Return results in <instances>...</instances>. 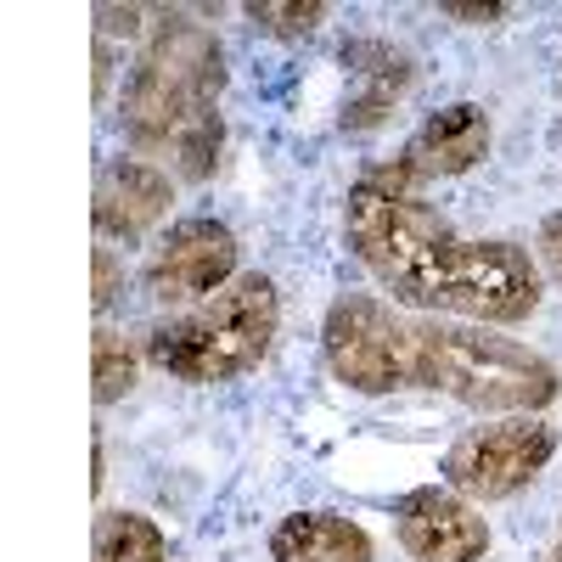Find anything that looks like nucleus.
Wrapping results in <instances>:
<instances>
[{"label": "nucleus", "mask_w": 562, "mask_h": 562, "mask_svg": "<svg viewBox=\"0 0 562 562\" xmlns=\"http://www.w3.org/2000/svg\"><path fill=\"white\" fill-rule=\"evenodd\" d=\"M119 293H124V265H119L113 248H97L90 254V310L108 315L119 304Z\"/></svg>", "instance_id": "dca6fc26"}, {"label": "nucleus", "mask_w": 562, "mask_h": 562, "mask_svg": "<svg viewBox=\"0 0 562 562\" xmlns=\"http://www.w3.org/2000/svg\"><path fill=\"white\" fill-rule=\"evenodd\" d=\"M535 265H540L546 281H557V288H562V209L546 214L540 231H535Z\"/></svg>", "instance_id": "f3484780"}, {"label": "nucleus", "mask_w": 562, "mask_h": 562, "mask_svg": "<svg viewBox=\"0 0 562 562\" xmlns=\"http://www.w3.org/2000/svg\"><path fill=\"white\" fill-rule=\"evenodd\" d=\"M557 456V428L546 416H490L479 428L450 439L439 473L473 506H495L524 495Z\"/></svg>", "instance_id": "39448f33"}, {"label": "nucleus", "mask_w": 562, "mask_h": 562, "mask_svg": "<svg viewBox=\"0 0 562 562\" xmlns=\"http://www.w3.org/2000/svg\"><path fill=\"white\" fill-rule=\"evenodd\" d=\"M90 18H97V40H130V34H140V23H147L153 12L147 7H97V12H90Z\"/></svg>", "instance_id": "a211bd4d"}, {"label": "nucleus", "mask_w": 562, "mask_h": 562, "mask_svg": "<svg viewBox=\"0 0 562 562\" xmlns=\"http://www.w3.org/2000/svg\"><path fill=\"white\" fill-rule=\"evenodd\" d=\"M551 562H562V524H557V546H551Z\"/></svg>", "instance_id": "4be33fe9"}, {"label": "nucleus", "mask_w": 562, "mask_h": 562, "mask_svg": "<svg viewBox=\"0 0 562 562\" xmlns=\"http://www.w3.org/2000/svg\"><path fill=\"white\" fill-rule=\"evenodd\" d=\"M276 333H281L276 281L259 276V270H243L225 293H214L198 310L153 326L147 333V366L175 378V383H192V389L237 383L270 360Z\"/></svg>", "instance_id": "20e7f679"}, {"label": "nucleus", "mask_w": 562, "mask_h": 562, "mask_svg": "<svg viewBox=\"0 0 562 562\" xmlns=\"http://www.w3.org/2000/svg\"><path fill=\"white\" fill-rule=\"evenodd\" d=\"M225 90V45L198 12H158L147 45L119 90V135L130 153H175V140L220 113Z\"/></svg>", "instance_id": "7ed1b4c3"}, {"label": "nucleus", "mask_w": 562, "mask_h": 562, "mask_svg": "<svg viewBox=\"0 0 562 562\" xmlns=\"http://www.w3.org/2000/svg\"><path fill=\"white\" fill-rule=\"evenodd\" d=\"M326 371L349 394H439L479 416H540L562 394V371L501 326L416 315L383 293H338L321 315Z\"/></svg>", "instance_id": "f03ea898"}, {"label": "nucleus", "mask_w": 562, "mask_h": 562, "mask_svg": "<svg viewBox=\"0 0 562 562\" xmlns=\"http://www.w3.org/2000/svg\"><path fill=\"white\" fill-rule=\"evenodd\" d=\"M270 562H378V546L344 512H288L270 529Z\"/></svg>", "instance_id": "9b49d317"}, {"label": "nucleus", "mask_w": 562, "mask_h": 562, "mask_svg": "<svg viewBox=\"0 0 562 562\" xmlns=\"http://www.w3.org/2000/svg\"><path fill=\"white\" fill-rule=\"evenodd\" d=\"M175 203V175L147 158H113L97 175L90 192V225L102 248H140L153 231L169 220Z\"/></svg>", "instance_id": "6e6552de"}, {"label": "nucleus", "mask_w": 562, "mask_h": 562, "mask_svg": "<svg viewBox=\"0 0 562 562\" xmlns=\"http://www.w3.org/2000/svg\"><path fill=\"white\" fill-rule=\"evenodd\" d=\"M243 276V243L237 231L214 214H186L175 220L158 248L140 265V288L153 304L175 310V304H203L214 293H225Z\"/></svg>", "instance_id": "423d86ee"}, {"label": "nucleus", "mask_w": 562, "mask_h": 562, "mask_svg": "<svg viewBox=\"0 0 562 562\" xmlns=\"http://www.w3.org/2000/svg\"><path fill=\"white\" fill-rule=\"evenodd\" d=\"M490 140H495V124L479 102H450L439 113L422 119V130L405 140V164L422 175V180H450V175H467L490 158Z\"/></svg>", "instance_id": "1a4fd4ad"}, {"label": "nucleus", "mask_w": 562, "mask_h": 562, "mask_svg": "<svg viewBox=\"0 0 562 562\" xmlns=\"http://www.w3.org/2000/svg\"><path fill=\"white\" fill-rule=\"evenodd\" d=\"M135 371H140V355L113 326H97V338H90V394H97V405H119L135 389Z\"/></svg>", "instance_id": "ddd939ff"}, {"label": "nucleus", "mask_w": 562, "mask_h": 562, "mask_svg": "<svg viewBox=\"0 0 562 562\" xmlns=\"http://www.w3.org/2000/svg\"><path fill=\"white\" fill-rule=\"evenodd\" d=\"M344 68L355 74V90H349V102H344V130L349 135H366V130H378L389 113H394V102L411 90V79H416V68H411V57L405 52H394L389 40H344Z\"/></svg>", "instance_id": "9d476101"}, {"label": "nucleus", "mask_w": 562, "mask_h": 562, "mask_svg": "<svg viewBox=\"0 0 562 562\" xmlns=\"http://www.w3.org/2000/svg\"><path fill=\"white\" fill-rule=\"evenodd\" d=\"M445 18H456V23H501L506 18V7H445Z\"/></svg>", "instance_id": "aec40b11"}, {"label": "nucleus", "mask_w": 562, "mask_h": 562, "mask_svg": "<svg viewBox=\"0 0 562 562\" xmlns=\"http://www.w3.org/2000/svg\"><path fill=\"white\" fill-rule=\"evenodd\" d=\"M220 153H225V119L220 113H209L203 124H192L180 140H175V175L180 180H209L214 175V164H220Z\"/></svg>", "instance_id": "2eb2a0df"}, {"label": "nucleus", "mask_w": 562, "mask_h": 562, "mask_svg": "<svg viewBox=\"0 0 562 562\" xmlns=\"http://www.w3.org/2000/svg\"><path fill=\"white\" fill-rule=\"evenodd\" d=\"M394 540L405 546L411 562H484L490 557V524L450 484L405 490L394 501Z\"/></svg>", "instance_id": "0eeeda50"}, {"label": "nucleus", "mask_w": 562, "mask_h": 562, "mask_svg": "<svg viewBox=\"0 0 562 562\" xmlns=\"http://www.w3.org/2000/svg\"><path fill=\"white\" fill-rule=\"evenodd\" d=\"M102 484H108V450H102V434H90V490L102 495Z\"/></svg>", "instance_id": "412c9836"}, {"label": "nucleus", "mask_w": 562, "mask_h": 562, "mask_svg": "<svg viewBox=\"0 0 562 562\" xmlns=\"http://www.w3.org/2000/svg\"><path fill=\"white\" fill-rule=\"evenodd\" d=\"M243 18H248L259 34L304 40V34H315L326 18H333V7H326V0H254V7H243Z\"/></svg>", "instance_id": "4468645a"}, {"label": "nucleus", "mask_w": 562, "mask_h": 562, "mask_svg": "<svg viewBox=\"0 0 562 562\" xmlns=\"http://www.w3.org/2000/svg\"><path fill=\"white\" fill-rule=\"evenodd\" d=\"M90 562H175V557L147 512L108 506L97 518V535H90Z\"/></svg>", "instance_id": "f8f14e48"}, {"label": "nucleus", "mask_w": 562, "mask_h": 562, "mask_svg": "<svg viewBox=\"0 0 562 562\" xmlns=\"http://www.w3.org/2000/svg\"><path fill=\"white\" fill-rule=\"evenodd\" d=\"M344 243L383 288V299L416 315L524 326L546 299L535 254L506 237L456 231L422 198V175L405 158L355 175L344 198Z\"/></svg>", "instance_id": "f257e3e1"}, {"label": "nucleus", "mask_w": 562, "mask_h": 562, "mask_svg": "<svg viewBox=\"0 0 562 562\" xmlns=\"http://www.w3.org/2000/svg\"><path fill=\"white\" fill-rule=\"evenodd\" d=\"M113 90V40H97V102H108Z\"/></svg>", "instance_id": "6ab92c4d"}]
</instances>
